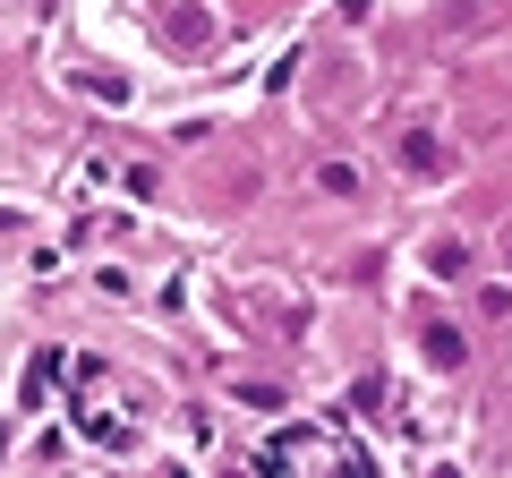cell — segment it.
<instances>
[{
  "label": "cell",
  "mask_w": 512,
  "mask_h": 478,
  "mask_svg": "<svg viewBox=\"0 0 512 478\" xmlns=\"http://www.w3.org/2000/svg\"><path fill=\"white\" fill-rule=\"evenodd\" d=\"M163 35L180 43V52H197V43L214 35V9H197V0H180V9H171V18H163Z\"/></svg>",
  "instance_id": "cell-1"
},
{
  "label": "cell",
  "mask_w": 512,
  "mask_h": 478,
  "mask_svg": "<svg viewBox=\"0 0 512 478\" xmlns=\"http://www.w3.org/2000/svg\"><path fill=\"white\" fill-rule=\"evenodd\" d=\"M427 359H436V368H461V333L453 325H427Z\"/></svg>",
  "instance_id": "cell-2"
},
{
  "label": "cell",
  "mask_w": 512,
  "mask_h": 478,
  "mask_svg": "<svg viewBox=\"0 0 512 478\" xmlns=\"http://www.w3.org/2000/svg\"><path fill=\"white\" fill-rule=\"evenodd\" d=\"M427 265H436V274H461V265H470V248H461V239H436V248H427Z\"/></svg>",
  "instance_id": "cell-3"
},
{
  "label": "cell",
  "mask_w": 512,
  "mask_h": 478,
  "mask_svg": "<svg viewBox=\"0 0 512 478\" xmlns=\"http://www.w3.org/2000/svg\"><path fill=\"white\" fill-rule=\"evenodd\" d=\"M0 444H9V427H0Z\"/></svg>",
  "instance_id": "cell-4"
}]
</instances>
